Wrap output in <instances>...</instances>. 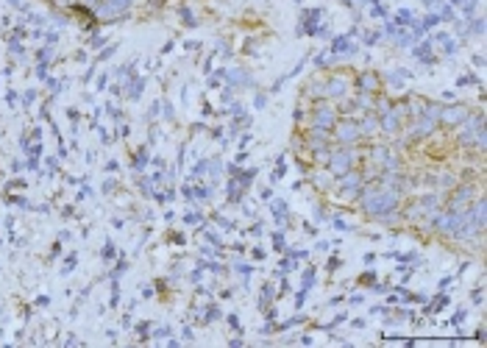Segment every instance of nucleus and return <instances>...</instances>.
Returning <instances> with one entry per match:
<instances>
[{
  "instance_id": "obj_1",
  "label": "nucleus",
  "mask_w": 487,
  "mask_h": 348,
  "mask_svg": "<svg viewBox=\"0 0 487 348\" xmlns=\"http://www.w3.org/2000/svg\"><path fill=\"white\" fill-rule=\"evenodd\" d=\"M359 159H362V154H359L354 145H340V148L332 145V156H329V162H326V170H329L335 179H340L342 173L354 170V167L359 164Z\"/></svg>"
},
{
  "instance_id": "obj_2",
  "label": "nucleus",
  "mask_w": 487,
  "mask_h": 348,
  "mask_svg": "<svg viewBox=\"0 0 487 348\" xmlns=\"http://www.w3.org/2000/svg\"><path fill=\"white\" fill-rule=\"evenodd\" d=\"M337 120H340V109L329 103V98H323V101H315L312 103L309 117H306V128H326V131H332L337 125Z\"/></svg>"
},
{
  "instance_id": "obj_3",
  "label": "nucleus",
  "mask_w": 487,
  "mask_h": 348,
  "mask_svg": "<svg viewBox=\"0 0 487 348\" xmlns=\"http://www.w3.org/2000/svg\"><path fill=\"white\" fill-rule=\"evenodd\" d=\"M332 137H335L337 145H359V140H362L359 123L354 117H340L337 125L332 128Z\"/></svg>"
},
{
  "instance_id": "obj_4",
  "label": "nucleus",
  "mask_w": 487,
  "mask_h": 348,
  "mask_svg": "<svg viewBox=\"0 0 487 348\" xmlns=\"http://www.w3.org/2000/svg\"><path fill=\"white\" fill-rule=\"evenodd\" d=\"M479 195H476V187L474 184H457L454 190H451V198H449V212H465L474 201H476Z\"/></svg>"
},
{
  "instance_id": "obj_5",
  "label": "nucleus",
  "mask_w": 487,
  "mask_h": 348,
  "mask_svg": "<svg viewBox=\"0 0 487 348\" xmlns=\"http://www.w3.org/2000/svg\"><path fill=\"white\" fill-rule=\"evenodd\" d=\"M362 187H365V179H362L359 170H348V173H342L337 179L340 198H345V201H357V195H359Z\"/></svg>"
},
{
  "instance_id": "obj_6",
  "label": "nucleus",
  "mask_w": 487,
  "mask_h": 348,
  "mask_svg": "<svg viewBox=\"0 0 487 348\" xmlns=\"http://www.w3.org/2000/svg\"><path fill=\"white\" fill-rule=\"evenodd\" d=\"M468 117H471V109H468V106L454 103V106H443V109H440L437 123H440V125H446V128H457V125H459V123H465Z\"/></svg>"
},
{
  "instance_id": "obj_7",
  "label": "nucleus",
  "mask_w": 487,
  "mask_h": 348,
  "mask_svg": "<svg viewBox=\"0 0 487 348\" xmlns=\"http://www.w3.org/2000/svg\"><path fill=\"white\" fill-rule=\"evenodd\" d=\"M323 86H326V98L342 101L348 95V89H351V78L345 76V73H335V76H329L323 81Z\"/></svg>"
},
{
  "instance_id": "obj_8",
  "label": "nucleus",
  "mask_w": 487,
  "mask_h": 348,
  "mask_svg": "<svg viewBox=\"0 0 487 348\" xmlns=\"http://www.w3.org/2000/svg\"><path fill=\"white\" fill-rule=\"evenodd\" d=\"M387 159H390V148H387V145H374V148L368 151V164H374L379 170H384Z\"/></svg>"
},
{
  "instance_id": "obj_9",
  "label": "nucleus",
  "mask_w": 487,
  "mask_h": 348,
  "mask_svg": "<svg viewBox=\"0 0 487 348\" xmlns=\"http://www.w3.org/2000/svg\"><path fill=\"white\" fill-rule=\"evenodd\" d=\"M359 131H362V137H374V134H379V117H376V112H368V115H359Z\"/></svg>"
},
{
  "instance_id": "obj_10",
  "label": "nucleus",
  "mask_w": 487,
  "mask_h": 348,
  "mask_svg": "<svg viewBox=\"0 0 487 348\" xmlns=\"http://www.w3.org/2000/svg\"><path fill=\"white\" fill-rule=\"evenodd\" d=\"M357 86H359V92H379V76L376 73H362V76L357 78Z\"/></svg>"
},
{
  "instance_id": "obj_11",
  "label": "nucleus",
  "mask_w": 487,
  "mask_h": 348,
  "mask_svg": "<svg viewBox=\"0 0 487 348\" xmlns=\"http://www.w3.org/2000/svg\"><path fill=\"white\" fill-rule=\"evenodd\" d=\"M457 187V179L451 176V173H437V190H446V193H451Z\"/></svg>"
},
{
  "instance_id": "obj_12",
  "label": "nucleus",
  "mask_w": 487,
  "mask_h": 348,
  "mask_svg": "<svg viewBox=\"0 0 487 348\" xmlns=\"http://www.w3.org/2000/svg\"><path fill=\"white\" fill-rule=\"evenodd\" d=\"M329 156H332V145H326V148H320V151H312V162H315L318 167H326Z\"/></svg>"
}]
</instances>
